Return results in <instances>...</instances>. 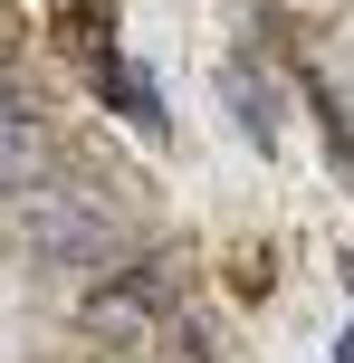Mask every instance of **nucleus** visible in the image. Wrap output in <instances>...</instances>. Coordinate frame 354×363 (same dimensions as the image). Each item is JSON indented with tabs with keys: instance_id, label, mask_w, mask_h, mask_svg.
Returning <instances> with one entry per match:
<instances>
[{
	"instance_id": "f257e3e1",
	"label": "nucleus",
	"mask_w": 354,
	"mask_h": 363,
	"mask_svg": "<svg viewBox=\"0 0 354 363\" xmlns=\"http://www.w3.org/2000/svg\"><path fill=\"white\" fill-rule=\"evenodd\" d=\"M19 230H29L38 258H57V268H125L134 230L115 220V201L96 191H29L19 201Z\"/></svg>"
},
{
	"instance_id": "f03ea898",
	"label": "nucleus",
	"mask_w": 354,
	"mask_h": 363,
	"mask_svg": "<svg viewBox=\"0 0 354 363\" xmlns=\"http://www.w3.org/2000/svg\"><path fill=\"white\" fill-rule=\"evenodd\" d=\"M96 96H106L115 115H134V134H144V144H163V134H172V115H163V96H153V77L134 67L125 48H106V57H96Z\"/></svg>"
},
{
	"instance_id": "7ed1b4c3",
	"label": "nucleus",
	"mask_w": 354,
	"mask_h": 363,
	"mask_svg": "<svg viewBox=\"0 0 354 363\" xmlns=\"http://www.w3.org/2000/svg\"><path fill=\"white\" fill-rule=\"evenodd\" d=\"M221 96H230V115H240V134L259 153H278V96H268V77L249 67V57H221Z\"/></svg>"
},
{
	"instance_id": "20e7f679",
	"label": "nucleus",
	"mask_w": 354,
	"mask_h": 363,
	"mask_svg": "<svg viewBox=\"0 0 354 363\" xmlns=\"http://www.w3.org/2000/svg\"><path fill=\"white\" fill-rule=\"evenodd\" d=\"M29 172H38V125L10 96V77H0V182H29Z\"/></svg>"
},
{
	"instance_id": "39448f33",
	"label": "nucleus",
	"mask_w": 354,
	"mask_h": 363,
	"mask_svg": "<svg viewBox=\"0 0 354 363\" xmlns=\"http://www.w3.org/2000/svg\"><path fill=\"white\" fill-rule=\"evenodd\" d=\"M77 325H87L96 345H144V306H134L125 287H96V296H87V315H77Z\"/></svg>"
},
{
	"instance_id": "423d86ee",
	"label": "nucleus",
	"mask_w": 354,
	"mask_h": 363,
	"mask_svg": "<svg viewBox=\"0 0 354 363\" xmlns=\"http://www.w3.org/2000/svg\"><path fill=\"white\" fill-rule=\"evenodd\" d=\"M306 106H316V125H326V153H336V172L354 182V125H345V106H336V86H326L316 67H306Z\"/></svg>"
},
{
	"instance_id": "0eeeda50",
	"label": "nucleus",
	"mask_w": 354,
	"mask_h": 363,
	"mask_svg": "<svg viewBox=\"0 0 354 363\" xmlns=\"http://www.w3.org/2000/svg\"><path fill=\"white\" fill-rule=\"evenodd\" d=\"M336 363H354V325H345V335H336Z\"/></svg>"
},
{
	"instance_id": "6e6552de",
	"label": "nucleus",
	"mask_w": 354,
	"mask_h": 363,
	"mask_svg": "<svg viewBox=\"0 0 354 363\" xmlns=\"http://www.w3.org/2000/svg\"><path fill=\"white\" fill-rule=\"evenodd\" d=\"M345 287H354V249H345Z\"/></svg>"
}]
</instances>
